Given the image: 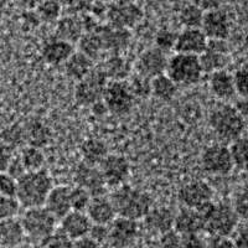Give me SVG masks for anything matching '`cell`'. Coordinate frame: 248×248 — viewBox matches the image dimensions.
Here are the masks:
<instances>
[{
	"mask_svg": "<svg viewBox=\"0 0 248 248\" xmlns=\"http://www.w3.org/2000/svg\"><path fill=\"white\" fill-rule=\"evenodd\" d=\"M110 201L116 210L117 216L137 221L144 220V217L154 207L153 199L148 192L134 189L129 185L116 187L110 194Z\"/></svg>",
	"mask_w": 248,
	"mask_h": 248,
	"instance_id": "1",
	"label": "cell"
},
{
	"mask_svg": "<svg viewBox=\"0 0 248 248\" xmlns=\"http://www.w3.org/2000/svg\"><path fill=\"white\" fill-rule=\"evenodd\" d=\"M52 189V179L46 170L26 172L23 178L17 180L16 199L20 206L26 209L41 207L45 205L46 199Z\"/></svg>",
	"mask_w": 248,
	"mask_h": 248,
	"instance_id": "2",
	"label": "cell"
},
{
	"mask_svg": "<svg viewBox=\"0 0 248 248\" xmlns=\"http://www.w3.org/2000/svg\"><path fill=\"white\" fill-rule=\"evenodd\" d=\"M202 217L203 231L210 236L230 237L238 227V216L231 205L209 202L198 209Z\"/></svg>",
	"mask_w": 248,
	"mask_h": 248,
	"instance_id": "3",
	"label": "cell"
},
{
	"mask_svg": "<svg viewBox=\"0 0 248 248\" xmlns=\"http://www.w3.org/2000/svg\"><path fill=\"white\" fill-rule=\"evenodd\" d=\"M209 124L217 138L223 141H236L243 137L247 123L233 106L222 105L214 108L209 116Z\"/></svg>",
	"mask_w": 248,
	"mask_h": 248,
	"instance_id": "4",
	"label": "cell"
},
{
	"mask_svg": "<svg viewBox=\"0 0 248 248\" xmlns=\"http://www.w3.org/2000/svg\"><path fill=\"white\" fill-rule=\"evenodd\" d=\"M20 221L25 236L40 243H43L48 236L54 233L57 223L56 218L45 209V206L26 209Z\"/></svg>",
	"mask_w": 248,
	"mask_h": 248,
	"instance_id": "5",
	"label": "cell"
},
{
	"mask_svg": "<svg viewBox=\"0 0 248 248\" xmlns=\"http://www.w3.org/2000/svg\"><path fill=\"white\" fill-rule=\"evenodd\" d=\"M202 74L199 56L175 54L168 62L167 75L178 86L196 85Z\"/></svg>",
	"mask_w": 248,
	"mask_h": 248,
	"instance_id": "6",
	"label": "cell"
},
{
	"mask_svg": "<svg viewBox=\"0 0 248 248\" xmlns=\"http://www.w3.org/2000/svg\"><path fill=\"white\" fill-rule=\"evenodd\" d=\"M108 77L102 67H94L88 76L77 82L75 98L81 106H94L102 101L108 85Z\"/></svg>",
	"mask_w": 248,
	"mask_h": 248,
	"instance_id": "7",
	"label": "cell"
},
{
	"mask_svg": "<svg viewBox=\"0 0 248 248\" xmlns=\"http://www.w3.org/2000/svg\"><path fill=\"white\" fill-rule=\"evenodd\" d=\"M134 96L130 92L128 83L125 81H109L102 102L105 103L107 110L112 112L113 114H127L134 106Z\"/></svg>",
	"mask_w": 248,
	"mask_h": 248,
	"instance_id": "8",
	"label": "cell"
},
{
	"mask_svg": "<svg viewBox=\"0 0 248 248\" xmlns=\"http://www.w3.org/2000/svg\"><path fill=\"white\" fill-rule=\"evenodd\" d=\"M143 10L136 3L130 1H114L107 6L106 17L108 25L114 29L128 30L136 26L143 19Z\"/></svg>",
	"mask_w": 248,
	"mask_h": 248,
	"instance_id": "9",
	"label": "cell"
},
{
	"mask_svg": "<svg viewBox=\"0 0 248 248\" xmlns=\"http://www.w3.org/2000/svg\"><path fill=\"white\" fill-rule=\"evenodd\" d=\"M201 167L211 175H227L234 168L230 148L223 144H212L201 154Z\"/></svg>",
	"mask_w": 248,
	"mask_h": 248,
	"instance_id": "10",
	"label": "cell"
},
{
	"mask_svg": "<svg viewBox=\"0 0 248 248\" xmlns=\"http://www.w3.org/2000/svg\"><path fill=\"white\" fill-rule=\"evenodd\" d=\"M178 198L184 207L198 210L206 203L212 202L214 190L206 181L191 180L179 189Z\"/></svg>",
	"mask_w": 248,
	"mask_h": 248,
	"instance_id": "11",
	"label": "cell"
},
{
	"mask_svg": "<svg viewBox=\"0 0 248 248\" xmlns=\"http://www.w3.org/2000/svg\"><path fill=\"white\" fill-rule=\"evenodd\" d=\"M102 176L107 186L119 187L124 185L130 174L129 161L123 155L109 154L99 165Z\"/></svg>",
	"mask_w": 248,
	"mask_h": 248,
	"instance_id": "12",
	"label": "cell"
},
{
	"mask_svg": "<svg viewBox=\"0 0 248 248\" xmlns=\"http://www.w3.org/2000/svg\"><path fill=\"white\" fill-rule=\"evenodd\" d=\"M167 54L163 52L159 48H149L141 52L136 62L137 75L141 77H145L148 79H153L155 77L164 75L168 67Z\"/></svg>",
	"mask_w": 248,
	"mask_h": 248,
	"instance_id": "13",
	"label": "cell"
},
{
	"mask_svg": "<svg viewBox=\"0 0 248 248\" xmlns=\"http://www.w3.org/2000/svg\"><path fill=\"white\" fill-rule=\"evenodd\" d=\"M75 183L78 187L87 190L92 198L105 196L107 185L102 176L101 170L97 167L87 165L85 163L79 164L75 171Z\"/></svg>",
	"mask_w": 248,
	"mask_h": 248,
	"instance_id": "14",
	"label": "cell"
},
{
	"mask_svg": "<svg viewBox=\"0 0 248 248\" xmlns=\"http://www.w3.org/2000/svg\"><path fill=\"white\" fill-rule=\"evenodd\" d=\"M201 30L209 40H226L231 30V23L227 13L220 8L205 12Z\"/></svg>",
	"mask_w": 248,
	"mask_h": 248,
	"instance_id": "15",
	"label": "cell"
},
{
	"mask_svg": "<svg viewBox=\"0 0 248 248\" xmlns=\"http://www.w3.org/2000/svg\"><path fill=\"white\" fill-rule=\"evenodd\" d=\"M209 44V39L201 29H184L178 34V40L175 44L176 54L200 56L205 52Z\"/></svg>",
	"mask_w": 248,
	"mask_h": 248,
	"instance_id": "16",
	"label": "cell"
},
{
	"mask_svg": "<svg viewBox=\"0 0 248 248\" xmlns=\"http://www.w3.org/2000/svg\"><path fill=\"white\" fill-rule=\"evenodd\" d=\"M138 233V222L124 217H117L109 226V241L117 248L128 247L134 242Z\"/></svg>",
	"mask_w": 248,
	"mask_h": 248,
	"instance_id": "17",
	"label": "cell"
},
{
	"mask_svg": "<svg viewBox=\"0 0 248 248\" xmlns=\"http://www.w3.org/2000/svg\"><path fill=\"white\" fill-rule=\"evenodd\" d=\"M92 226L86 212L71 211L61 220V232L76 242L88 237Z\"/></svg>",
	"mask_w": 248,
	"mask_h": 248,
	"instance_id": "18",
	"label": "cell"
},
{
	"mask_svg": "<svg viewBox=\"0 0 248 248\" xmlns=\"http://www.w3.org/2000/svg\"><path fill=\"white\" fill-rule=\"evenodd\" d=\"M174 231L181 237L199 236L203 231V222L198 210L183 207L175 215Z\"/></svg>",
	"mask_w": 248,
	"mask_h": 248,
	"instance_id": "19",
	"label": "cell"
},
{
	"mask_svg": "<svg viewBox=\"0 0 248 248\" xmlns=\"http://www.w3.org/2000/svg\"><path fill=\"white\" fill-rule=\"evenodd\" d=\"M45 209L56 220H62L67 214L72 211L71 207V187L65 185L54 186L45 202Z\"/></svg>",
	"mask_w": 248,
	"mask_h": 248,
	"instance_id": "20",
	"label": "cell"
},
{
	"mask_svg": "<svg viewBox=\"0 0 248 248\" xmlns=\"http://www.w3.org/2000/svg\"><path fill=\"white\" fill-rule=\"evenodd\" d=\"M88 218L92 225L109 226L117 218L116 210L109 198L106 196H96L92 198L87 210H86Z\"/></svg>",
	"mask_w": 248,
	"mask_h": 248,
	"instance_id": "21",
	"label": "cell"
},
{
	"mask_svg": "<svg viewBox=\"0 0 248 248\" xmlns=\"http://www.w3.org/2000/svg\"><path fill=\"white\" fill-rule=\"evenodd\" d=\"M105 51L112 52V55H121V51L125 50L130 43L129 30H121L112 26H98L97 29Z\"/></svg>",
	"mask_w": 248,
	"mask_h": 248,
	"instance_id": "22",
	"label": "cell"
},
{
	"mask_svg": "<svg viewBox=\"0 0 248 248\" xmlns=\"http://www.w3.org/2000/svg\"><path fill=\"white\" fill-rule=\"evenodd\" d=\"M175 214L168 207H153L144 217V223L149 231L164 234L174 230Z\"/></svg>",
	"mask_w": 248,
	"mask_h": 248,
	"instance_id": "23",
	"label": "cell"
},
{
	"mask_svg": "<svg viewBox=\"0 0 248 248\" xmlns=\"http://www.w3.org/2000/svg\"><path fill=\"white\" fill-rule=\"evenodd\" d=\"M85 35V26L82 17L75 14L67 15L57 21L56 25V37L63 40L66 43L74 45L78 43L81 37Z\"/></svg>",
	"mask_w": 248,
	"mask_h": 248,
	"instance_id": "24",
	"label": "cell"
},
{
	"mask_svg": "<svg viewBox=\"0 0 248 248\" xmlns=\"http://www.w3.org/2000/svg\"><path fill=\"white\" fill-rule=\"evenodd\" d=\"M41 54H43V59L48 65L59 66L61 63H66L71 55L74 54V45L56 37L44 44Z\"/></svg>",
	"mask_w": 248,
	"mask_h": 248,
	"instance_id": "25",
	"label": "cell"
},
{
	"mask_svg": "<svg viewBox=\"0 0 248 248\" xmlns=\"http://www.w3.org/2000/svg\"><path fill=\"white\" fill-rule=\"evenodd\" d=\"M21 221L9 218L0 221V248H17L25 240Z\"/></svg>",
	"mask_w": 248,
	"mask_h": 248,
	"instance_id": "26",
	"label": "cell"
},
{
	"mask_svg": "<svg viewBox=\"0 0 248 248\" xmlns=\"http://www.w3.org/2000/svg\"><path fill=\"white\" fill-rule=\"evenodd\" d=\"M209 85L212 94L217 98L226 101V99L233 98L234 94H237L233 75L230 74L229 71L222 70L211 74Z\"/></svg>",
	"mask_w": 248,
	"mask_h": 248,
	"instance_id": "27",
	"label": "cell"
},
{
	"mask_svg": "<svg viewBox=\"0 0 248 248\" xmlns=\"http://www.w3.org/2000/svg\"><path fill=\"white\" fill-rule=\"evenodd\" d=\"M81 156L83 159V163L92 167H98L101 165L102 161L107 158L108 155V147L105 141L101 139L91 138L85 140L81 144L79 148Z\"/></svg>",
	"mask_w": 248,
	"mask_h": 248,
	"instance_id": "28",
	"label": "cell"
},
{
	"mask_svg": "<svg viewBox=\"0 0 248 248\" xmlns=\"http://www.w3.org/2000/svg\"><path fill=\"white\" fill-rule=\"evenodd\" d=\"M93 68H94V63H93L92 60L79 51L71 55V57L65 63L66 75L77 82L88 76Z\"/></svg>",
	"mask_w": 248,
	"mask_h": 248,
	"instance_id": "29",
	"label": "cell"
},
{
	"mask_svg": "<svg viewBox=\"0 0 248 248\" xmlns=\"http://www.w3.org/2000/svg\"><path fill=\"white\" fill-rule=\"evenodd\" d=\"M201 63L202 72L206 74H214L217 71L225 70L226 66L229 65V52L215 50L212 47H206L205 52L199 56Z\"/></svg>",
	"mask_w": 248,
	"mask_h": 248,
	"instance_id": "30",
	"label": "cell"
},
{
	"mask_svg": "<svg viewBox=\"0 0 248 248\" xmlns=\"http://www.w3.org/2000/svg\"><path fill=\"white\" fill-rule=\"evenodd\" d=\"M25 130V141L29 147L41 148L47 145L51 140V130L43 122L32 121L24 127Z\"/></svg>",
	"mask_w": 248,
	"mask_h": 248,
	"instance_id": "31",
	"label": "cell"
},
{
	"mask_svg": "<svg viewBox=\"0 0 248 248\" xmlns=\"http://www.w3.org/2000/svg\"><path fill=\"white\" fill-rule=\"evenodd\" d=\"M102 68L110 81H124L130 74L129 62L121 55H110Z\"/></svg>",
	"mask_w": 248,
	"mask_h": 248,
	"instance_id": "32",
	"label": "cell"
},
{
	"mask_svg": "<svg viewBox=\"0 0 248 248\" xmlns=\"http://www.w3.org/2000/svg\"><path fill=\"white\" fill-rule=\"evenodd\" d=\"M178 92V85L168 75H160L152 79V94L160 101H171Z\"/></svg>",
	"mask_w": 248,
	"mask_h": 248,
	"instance_id": "33",
	"label": "cell"
},
{
	"mask_svg": "<svg viewBox=\"0 0 248 248\" xmlns=\"http://www.w3.org/2000/svg\"><path fill=\"white\" fill-rule=\"evenodd\" d=\"M98 29V28H97ZM97 29L94 31L85 32V35L78 41L79 52L90 57L91 60H96L101 56L102 52H105L103 44H102L101 36H99Z\"/></svg>",
	"mask_w": 248,
	"mask_h": 248,
	"instance_id": "34",
	"label": "cell"
},
{
	"mask_svg": "<svg viewBox=\"0 0 248 248\" xmlns=\"http://www.w3.org/2000/svg\"><path fill=\"white\" fill-rule=\"evenodd\" d=\"M26 172H34L44 169L45 165V154L43 149L35 147H25L19 155Z\"/></svg>",
	"mask_w": 248,
	"mask_h": 248,
	"instance_id": "35",
	"label": "cell"
},
{
	"mask_svg": "<svg viewBox=\"0 0 248 248\" xmlns=\"http://www.w3.org/2000/svg\"><path fill=\"white\" fill-rule=\"evenodd\" d=\"M205 12L198 4H187L179 13V21L185 29H201Z\"/></svg>",
	"mask_w": 248,
	"mask_h": 248,
	"instance_id": "36",
	"label": "cell"
},
{
	"mask_svg": "<svg viewBox=\"0 0 248 248\" xmlns=\"http://www.w3.org/2000/svg\"><path fill=\"white\" fill-rule=\"evenodd\" d=\"M230 150L234 167L248 172V137H241L233 141Z\"/></svg>",
	"mask_w": 248,
	"mask_h": 248,
	"instance_id": "37",
	"label": "cell"
},
{
	"mask_svg": "<svg viewBox=\"0 0 248 248\" xmlns=\"http://www.w3.org/2000/svg\"><path fill=\"white\" fill-rule=\"evenodd\" d=\"M127 83L134 98H147L152 94V79L137 75Z\"/></svg>",
	"mask_w": 248,
	"mask_h": 248,
	"instance_id": "38",
	"label": "cell"
},
{
	"mask_svg": "<svg viewBox=\"0 0 248 248\" xmlns=\"http://www.w3.org/2000/svg\"><path fill=\"white\" fill-rule=\"evenodd\" d=\"M91 200H92V196H91L87 190L78 187V186L71 189V207H72V211L86 212Z\"/></svg>",
	"mask_w": 248,
	"mask_h": 248,
	"instance_id": "39",
	"label": "cell"
},
{
	"mask_svg": "<svg viewBox=\"0 0 248 248\" xmlns=\"http://www.w3.org/2000/svg\"><path fill=\"white\" fill-rule=\"evenodd\" d=\"M176 40H178V32H174L169 29H161L155 35V45L156 48L167 54L168 51L174 50Z\"/></svg>",
	"mask_w": 248,
	"mask_h": 248,
	"instance_id": "40",
	"label": "cell"
},
{
	"mask_svg": "<svg viewBox=\"0 0 248 248\" xmlns=\"http://www.w3.org/2000/svg\"><path fill=\"white\" fill-rule=\"evenodd\" d=\"M232 209L238 218H248V186H243L236 191L232 200Z\"/></svg>",
	"mask_w": 248,
	"mask_h": 248,
	"instance_id": "41",
	"label": "cell"
},
{
	"mask_svg": "<svg viewBox=\"0 0 248 248\" xmlns=\"http://www.w3.org/2000/svg\"><path fill=\"white\" fill-rule=\"evenodd\" d=\"M37 15L40 19L45 21H59V17L61 15L62 8L61 4L57 1H44L37 5Z\"/></svg>",
	"mask_w": 248,
	"mask_h": 248,
	"instance_id": "42",
	"label": "cell"
},
{
	"mask_svg": "<svg viewBox=\"0 0 248 248\" xmlns=\"http://www.w3.org/2000/svg\"><path fill=\"white\" fill-rule=\"evenodd\" d=\"M20 203L17 199L6 198L0 195V221L15 218L19 214Z\"/></svg>",
	"mask_w": 248,
	"mask_h": 248,
	"instance_id": "43",
	"label": "cell"
},
{
	"mask_svg": "<svg viewBox=\"0 0 248 248\" xmlns=\"http://www.w3.org/2000/svg\"><path fill=\"white\" fill-rule=\"evenodd\" d=\"M41 248H75V241L61 231H55L41 243Z\"/></svg>",
	"mask_w": 248,
	"mask_h": 248,
	"instance_id": "44",
	"label": "cell"
},
{
	"mask_svg": "<svg viewBox=\"0 0 248 248\" xmlns=\"http://www.w3.org/2000/svg\"><path fill=\"white\" fill-rule=\"evenodd\" d=\"M236 93L241 98H248V63H245L233 75Z\"/></svg>",
	"mask_w": 248,
	"mask_h": 248,
	"instance_id": "45",
	"label": "cell"
},
{
	"mask_svg": "<svg viewBox=\"0 0 248 248\" xmlns=\"http://www.w3.org/2000/svg\"><path fill=\"white\" fill-rule=\"evenodd\" d=\"M17 194V180L8 172L0 174V195L6 198H15Z\"/></svg>",
	"mask_w": 248,
	"mask_h": 248,
	"instance_id": "46",
	"label": "cell"
},
{
	"mask_svg": "<svg viewBox=\"0 0 248 248\" xmlns=\"http://www.w3.org/2000/svg\"><path fill=\"white\" fill-rule=\"evenodd\" d=\"M4 143L8 144L9 147H12L14 149V147L17 145H21L25 141V130L24 128L19 127V125H14V127L9 128L4 133Z\"/></svg>",
	"mask_w": 248,
	"mask_h": 248,
	"instance_id": "47",
	"label": "cell"
},
{
	"mask_svg": "<svg viewBox=\"0 0 248 248\" xmlns=\"http://www.w3.org/2000/svg\"><path fill=\"white\" fill-rule=\"evenodd\" d=\"M13 159H14V149L4 141H0V174L6 172Z\"/></svg>",
	"mask_w": 248,
	"mask_h": 248,
	"instance_id": "48",
	"label": "cell"
},
{
	"mask_svg": "<svg viewBox=\"0 0 248 248\" xmlns=\"http://www.w3.org/2000/svg\"><path fill=\"white\" fill-rule=\"evenodd\" d=\"M88 237L92 238L93 241H96L99 245H103V242L109 241V227L108 226L93 225Z\"/></svg>",
	"mask_w": 248,
	"mask_h": 248,
	"instance_id": "49",
	"label": "cell"
},
{
	"mask_svg": "<svg viewBox=\"0 0 248 248\" xmlns=\"http://www.w3.org/2000/svg\"><path fill=\"white\" fill-rule=\"evenodd\" d=\"M207 248H234V243L232 238L226 236H210L207 242Z\"/></svg>",
	"mask_w": 248,
	"mask_h": 248,
	"instance_id": "50",
	"label": "cell"
},
{
	"mask_svg": "<svg viewBox=\"0 0 248 248\" xmlns=\"http://www.w3.org/2000/svg\"><path fill=\"white\" fill-rule=\"evenodd\" d=\"M181 242V236L176 232L172 231L167 232V233L161 234L160 245L161 248H179Z\"/></svg>",
	"mask_w": 248,
	"mask_h": 248,
	"instance_id": "51",
	"label": "cell"
},
{
	"mask_svg": "<svg viewBox=\"0 0 248 248\" xmlns=\"http://www.w3.org/2000/svg\"><path fill=\"white\" fill-rule=\"evenodd\" d=\"M233 243L234 248H248V223L237 227Z\"/></svg>",
	"mask_w": 248,
	"mask_h": 248,
	"instance_id": "52",
	"label": "cell"
},
{
	"mask_svg": "<svg viewBox=\"0 0 248 248\" xmlns=\"http://www.w3.org/2000/svg\"><path fill=\"white\" fill-rule=\"evenodd\" d=\"M6 172H8L9 175H12L13 178L16 179V180H19L20 178H23L24 175L26 174L25 168H24L23 163H21V160H20L19 156H17V158H15L14 156V159H13L12 163H10V165H9Z\"/></svg>",
	"mask_w": 248,
	"mask_h": 248,
	"instance_id": "53",
	"label": "cell"
},
{
	"mask_svg": "<svg viewBox=\"0 0 248 248\" xmlns=\"http://www.w3.org/2000/svg\"><path fill=\"white\" fill-rule=\"evenodd\" d=\"M179 248H207L206 242L202 241L199 236L181 237V242Z\"/></svg>",
	"mask_w": 248,
	"mask_h": 248,
	"instance_id": "54",
	"label": "cell"
},
{
	"mask_svg": "<svg viewBox=\"0 0 248 248\" xmlns=\"http://www.w3.org/2000/svg\"><path fill=\"white\" fill-rule=\"evenodd\" d=\"M75 248H103L102 245L97 243L96 241H93L90 237L82 238L75 242Z\"/></svg>",
	"mask_w": 248,
	"mask_h": 248,
	"instance_id": "55",
	"label": "cell"
},
{
	"mask_svg": "<svg viewBox=\"0 0 248 248\" xmlns=\"http://www.w3.org/2000/svg\"><path fill=\"white\" fill-rule=\"evenodd\" d=\"M234 108H236L237 112L240 113L243 118H248V98H241L236 103Z\"/></svg>",
	"mask_w": 248,
	"mask_h": 248,
	"instance_id": "56",
	"label": "cell"
}]
</instances>
